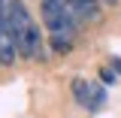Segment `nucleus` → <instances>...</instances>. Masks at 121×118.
Returning a JSON list of instances; mask_svg holds the SVG:
<instances>
[{
  "mask_svg": "<svg viewBox=\"0 0 121 118\" xmlns=\"http://www.w3.org/2000/svg\"><path fill=\"white\" fill-rule=\"evenodd\" d=\"M9 24H12L15 43H18V52L24 58H39L43 55V36L36 30V21L30 18V12L24 9L21 0H9Z\"/></svg>",
  "mask_w": 121,
  "mask_h": 118,
  "instance_id": "obj_1",
  "label": "nucleus"
},
{
  "mask_svg": "<svg viewBox=\"0 0 121 118\" xmlns=\"http://www.w3.org/2000/svg\"><path fill=\"white\" fill-rule=\"evenodd\" d=\"M39 15L52 36H76V12L70 0H39Z\"/></svg>",
  "mask_w": 121,
  "mask_h": 118,
  "instance_id": "obj_2",
  "label": "nucleus"
},
{
  "mask_svg": "<svg viewBox=\"0 0 121 118\" xmlns=\"http://www.w3.org/2000/svg\"><path fill=\"white\" fill-rule=\"evenodd\" d=\"M18 55L21 52H18L12 24H9V0H0V64L3 67H12Z\"/></svg>",
  "mask_w": 121,
  "mask_h": 118,
  "instance_id": "obj_3",
  "label": "nucleus"
},
{
  "mask_svg": "<svg viewBox=\"0 0 121 118\" xmlns=\"http://www.w3.org/2000/svg\"><path fill=\"white\" fill-rule=\"evenodd\" d=\"M73 94H76V100L85 106L88 112H97L100 106H103L106 100V88L103 85H97V82H91V79H73Z\"/></svg>",
  "mask_w": 121,
  "mask_h": 118,
  "instance_id": "obj_4",
  "label": "nucleus"
},
{
  "mask_svg": "<svg viewBox=\"0 0 121 118\" xmlns=\"http://www.w3.org/2000/svg\"><path fill=\"white\" fill-rule=\"evenodd\" d=\"M76 18L82 21H100V0H70Z\"/></svg>",
  "mask_w": 121,
  "mask_h": 118,
  "instance_id": "obj_5",
  "label": "nucleus"
},
{
  "mask_svg": "<svg viewBox=\"0 0 121 118\" xmlns=\"http://www.w3.org/2000/svg\"><path fill=\"white\" fill-rule=\"evenodd\" d=\"M70 36H52V48L55 52H70Z\"/></svg>",
  "mask_w": 121,
  "mask_h": 118,
  "instance_id": "obj_6",
  "label": "nucleus"
},
{
  "mask_svg": "<svg viewBox=\"0 0 121 118\" xmlns=\"http://www.w3.org/2000/svg\"><path fill=\"white\" fill-rule=\"evenodd\" d=\"M100 82H103V85H112V82H115V70H109V67L100 70Z\"/></svg>",
  "mask_w": 121,
  "mask_h": 118,
  "instance_id": "obj_7",
  "label": "nucleus"
},
{
  "mask_svg": "<svg viewBox=\"0 0 121 118\" xmlns=\"http://www.w3.org/2000/svg\"><path fill=\"white\" fill-rule=\"evenodd\" d=\"M109 64H112V70H115V73L121 76V58H112V61H109Z\"/></svg>",
  "mask_w": 121,
  "mask_h": 118,
  "instance_id": "obj_8",
  "label": "nucleus"
},
{
  "mask_svg": "<svg viewBox=\"0 0 121 118\" xmlns=\"http://www.w3.org/2000/svg\"><path fill=\"white\" fill-rule=\"evenodd\" d=\"M103 3H109V6H115V3H118V0H103Z\"/></svg>",
  "mask_w": 121,
  "mask_h": 118,
  "instance_id": "obj_9",
  "label": "nucleus"
}]
</instances>
